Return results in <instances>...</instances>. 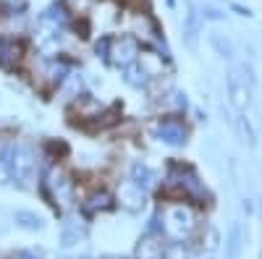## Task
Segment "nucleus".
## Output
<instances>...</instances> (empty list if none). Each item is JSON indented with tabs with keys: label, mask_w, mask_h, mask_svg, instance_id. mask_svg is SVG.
<instances>
[{
	"label": "nucleus",
	"mask_w": 262,
	"mask_h": 259,
	"mask_svg": "<svg viewBox=\"0 0 262 259\" xmlns=\"http://www.w3.org/2000/svg\"><path fill=\"white\" fill-rule=\"evenodd\" d=\"M24 0H0V6H6V8H13V6H21Z\"/></svg>",
	"instance_id": "b1692460"
},
{
	"label": "nucleus",
	"mask_w": 262,
	"mask_h": 259,
	"mask_svg": "<svg viewBox=\"0 0 262 259\" xmlns=\"http://www.w3.org/2000/svg\"><path fill=\"white\" fill-rule=\"evenodd\" d=\"M11 173H8V162H6V149L0 152V183H8Z\"/></svg>",
	"instance_id": "aec40b11"
},
{
	"label": "nucleus",
	"mask_w": 262,
	"mask_h": 259,
	"mask_svg": "<svg viewBox=\"0 0 262 259\" xmlns=\"http://www.w3.org/2000/svg\"><path fill=\"white\" fill-rule=\"evenodd\" d=\"M45 194H50L53 204H71L74 183L60 168H50V173L45 176Z\"/></svg>",
	"instance_id": "39448f33"
},
{
	"label": "nucleus",
	"mask_w": 262,
	"mask_h": 259,
	"mask_svg": "<svg viewBox=\"0 0 262 259\" xmlns=\"http://www.w3.org/2000/svg\"><path fill=\"white\" fill-rule=\"evenodd\" d=\"M205 16L212 18V21H221V18H223V13L217 11V8H212V6H205Z\"/></svg>",
	"instance_id": "4be33fe9"
},
{
	"label": "nucleus",
	"mask_w": 262,
	"mask_h": 259,
	"mask_svg": "<svg viewBox=\"0 0 262 259\" xmlns=\"http://www.w3.org/2000/svg\"><path fill=\"white\" fill-rule=\"evenodd\" d=\"M165 3H168V6H170V8H173V6H176V0H165Z\"/></svg>",
	"instance_id": "a878e982"
},
{
	"label": "nucleus",
	"mask_w": 262,
	"mask_h": 259,
	"mask_svg": "<svg viewBox=\"0 0 262 259\" xmlns=\"http://www.w3.org/2000/svg\"><path fill=\"white\" fill-rule=\"evenodd\" d=\"M210 39H212V45L217 48V53H221L223 58H231V55H233V48H231V42H228V39H223L221 34H215V32L210 34Z\"/></svg>",
	"instance_id": "6ab92c4d"
},
{
	"label": "nucleus",
	"mask_w": 262,
	"mask_h": 259,
	"mask_svg": "<svg viewBox=\"0 0 262 259\" xmlns=\"http://www.w3.org/2000/svg\"><path fill=\"white\" fill-rule=\"evenodd\" d=\"M242 239H244L242 225L233 223L231 233H228V259H238V254H242Z\"/></svg>",
	"instance_id": "f3484780"
},
{
	"label": "nucleus",
	"mask_w": 262,
	"mask_h": 259,
	"mask_svg": "<svg viewBox=\"0 0 262 259\" xmlns=\"http://www.w3.org/2000/svg\"><path fill=\"white\" fill-rule=\"evenodd\" d=\"M155 131H158V136H160L163 142H168V144H173V147H181V144L186 142L184 126L173 123V121H160V123L155 126Z\"/></svg>",
	"instance_id": "9d476101"
},
{
	"label": "nucleus",
	"mask_w": 262,
	"mask_h": 259,
	"mask_svg": "<svg viewBox=\"0 0 262 259\" xmlns=\"http://www.w3.org/2000/svg\"><path fill=\"white\" fill-rule=\"evenodd\" d=\"M6 162L11 178L18 183H29L34 176V152L27 144H11L6 149Z\"/></svg>",
	"instance_id": "7ed1b4c3"
},
{
	"label": "nucleus",
	"mask_w": 262,
	"mask_h": 259,
	"mask_svg": "<svg viewBox=\"0 0 262 259\" xmlns=\"http://www.w3.org/2000/svg\"><path fill=\"white\" fill-rule=\"evenodd\" d=\"M84 228L76 223V220H66V225H63V233H60V241H63V246L66 249H71V246H76L79 241H84Z\"/></svg>",
	"instance_id": "ddd939ff"
},
{
	"label": "nucleus",
	"mask_w": 262,
	"mask_h": 259,
	"mask_svg": "<svg viewBox=\"0 0 262 259\" xmlns=\"http://www.w3.org/2000/svg\"><path fill=\"white\" fill-rule=\"evenodd\" d=\"M21 55H24V50L16 39H0V68L13 71L21 63Z\"/></svg>",
	"instance_id": "1a4fd4ad"
},
{
	"label": "nucleus",
	"mask_w": 262,
	"mask_h": 259,
	"mask_svg": "<svg viewBox=\"0 0 262 259\" xmlns=\"http://www.w3.org/2000/svg\"><path fill=\"white\" fill-rule=\"evenodd\" d=\"M163 256H165V246L155 236H144L137 244V259H163Z\"/></svg>",
	"instance_id": "9b49d317"
},
{
	"label": "nucleus",
	"mask_w": 262,
	"mask_h": 259,
	"mask_svg": "<svg viewBox=\"0 0 262 259\" xmlns=\"http://www.w3.org/2000/svg\"><path fill=\"white\" fill-rule=\"evenodd\" d=\"M163 259H186V254H184V246H173L170 251H165V256Z\"/></svg>",
	"instance_id": "412c9836"
},
{
	"label": "nucleus",
	"mask_w": 262,
	"mask_h": 259,
	"mask_svg": "<svg viewBox=\"0 0 262 259\" xmlns=\"http://www.w3.org/2000/svg\"><path fill=\"white\" fill-rule=\"evenodd\" d=\"M105 259H121V256H105Z\"/></svg>",
	"instance_id": "bb28decb"
},
{
	"label": "nucleus",
	"mask_w": 262,
	"mask_h": 259,
	"mask_svg": "<svg viewBox=\"0 0 262 259\" xmlns=\"http://www.w3.org/2000/svg\"><path fill=\"white\" fill-rule=\"evenodd\" d=\"M149 74L142 68V66H137V60L134 63H128V66H123V81L128 84V86H134V89H142V86H147V79Z\"/></svg>",
	"instance_id": "f8f14e48"
},
{
	"label": "nucleus",
	"mask_w": 262,
	"mask_h": 259,
	"mask_svg": "<svg viewBox=\"0 0 262 259\" xmlns=\"http://www.w3.org/2000/svg\"><path fill=\"white\" fill-rule=\"evenodd\" d=\"M16 259H39V256H37L34 251H21V254H18Z\"/></svg>",
	"instance_id": "393cba45"
},
{
	"label": "nucleus",
	"mask_w": 262,
	"mask_h": 259,
	"mask_svg": "<svg viewBox=\"0 0 262 259\" xmlns=\"http://www.w3.org/2000/svg\"><path fill=\"white\" fill-rule=\"evenodd\" d=\"M233 128H236L238 139H242L244 144H249V147L257 144V136H254V131H252V123L247 121V115H238V118L233 121Z\"/></svg>",
	"instance_id": "dca6fc26"
},
{
	"label": "nucleus",
	"mask_w": 262,
	"mask_h": 259,
	"mask_svg": "<svg viewBox=\"0 0 262 259\" xmlns=\"http://www.w3.org/2000/svg\"><path fill=\"white\" fill-rule=\"evenodd\" d=\"M105 58L111 60L113 66H118V68L128 66V63H134L139 58V42H137V37H131V34L111 37V45H107Z\"/></svg>",
	"instance_id": "20e7f679"
},
{
	"label": "nucleus",
	"mask_w": 262,
	"mask_h": 259,
	"mask_svg": "<svg viewBox=\"0 0 262 259\" xmlns=\"http://www.w3.org/2000/svg\"><path fill=\"white\" fill-rule=\"evenodd\" d=\"M231 8H233V11H236V13H238V16H247V18H249V16H252V11H249V8H244V6H236V3H233V6H231Z\"/></svg>",
	"instance_id": "5701e85b"
},
{
	"label": "nucleus",
	"mask_w": 262,
	"mask_h": 259,
	"mask_svg": "<svg viewBox=\"0 0 262 259\" xmlns=\"http://www.w3.org/2000/svg\"><path fill=\"white\" fill-rule=\"evenodd\" d=\"M66 24H69V16H66V8L63 6L55 3V6L45 8V11L39 13V18H37V34H34L37 45L39 48H48L50 42H58V37L63 34Z\"/></svg>",
	"instance_id": "f03ea898"
},
{
	"label": "nucleus",
	"mask_w": 262,
	"mask_h": 259,
	"mask_svg": "<svg viewBox=\"0 0 262 259\" xmlns=\"http://www.w3.org/2000/svg\"><path fill=\"white\" fill-rule=\"evenodd\" d=\"M111 207H113L111 194L97 191V194H92V197H90V209H92V212H95V209H111Z\"/></svg>",
	"instance_id": "a211bd4d"
},
{
	"label": "nucleus",
	"mask_w": 262,
	"mask_h": 259,
	"mask_svg": "<svg viewBox=\"0 0 262 259\" xmlns=\"http://www.w3.org/2000/svg\"><path fill=\"white\" fill-rule=\"evenodd\" d=\"M228 97H231V105L238 113H244L252 102V89L247 86V79L238 76V68H233L228 74Z\"/></svg>",
	"instance_id": "423d86ee"
},
{
	"label": "nucleus",
	"mask_w": 262,
	"mask_h": 259,
	"mask_svg": "<svg viewBox=\"0 0 262 259\" xmlns=\"http://www.w3.org/2000/svg\"><path fill=\"white\" fill-rule=\"evenodd\" d=\"M194 225H196V218H194L191 207H186V204H168L163 209V233L168 236V239H173V241L189 239Z\"/></svg>",
	"instance_id": "f257e3e1"
},
{
	"label": "nucleus",
	"mask_w": 262,
	"mask_h": 259,
	"mask_svg": "<svg viewBox=\"0 0 262 259\" xmlns=\"http://www.w3.org/2000/svg\"><path fill=\"white\" fill-rule=\"evenodd\" d=\"M200 34H202V13L194 6H189V13L184 18V45L189 50H196L200 45Z\"/></svg>",
	"instance_id": "6e6552de"
},
{
	"label": "nucleus",
	"mask_w": 262,
	"mask_h": 259,
	"mask_svg": "<svg viewBox=\"0 0 262 259\" xmlns=\"http://www.w3.org/2000/svg\"><path fill=\"white\" fill-rule=\"evenodd\" d=\"M13 223L18 228H24V230H42V218H39V215H34V212H29V209L13 212Z\"/></svg>",
	"instance_id": "4468645a"
},
{
	"label": "nucleus",
	"mask_w": 262,
	"mask_h": 259,
	"mask_svg": "<svg viewBox=\"0 0 262 259\" xmlns=\"http://www.w3.org/2000/svg\"><path fill=\"white\" fill-rule=\"evenodd\" d=\"M131 181L147 191L152 183H155V173H152L147 165H142V162H134V165H131Z\"/></svg>",
	"instance_id": "2eb2a0df"
},
{
	"label": "nucleus",
	"mask_w": 262,
	"mask_h": 259,
	"mask_svg": "<svg viewBox=\"0 0 262 259\" xmlns=\"http://www.w3.org/2000/svg\"><path fill=\"white\" fill-rule=\"evenodd\" d=\"M118 199H121V204L128 209V212H139L142 207H144V189L142 186H137L134 181H123L121 186H118Z\"/></svg>",
	"instance_id": "0eeeda50"
}]
</instances>
